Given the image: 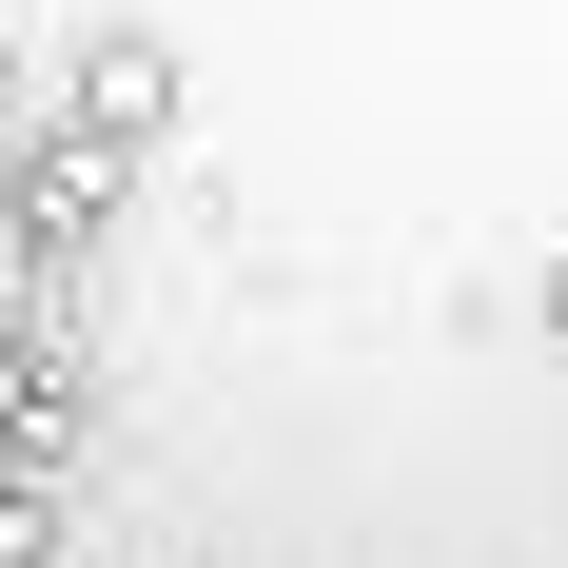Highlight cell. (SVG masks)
Returning <instances> with one entry per match:
<instances>
[{
    "instance_id": "obj_1",
    "label": "cell",
    "mask_w": 568,
    "mask_h": 568,
    "mask_svg": "<svg viewBox=\"0 0 568 568\" xmlns=\"http://www.w3.org/2000/svg\"><path fill=\"white\" fill-rule=\"evenodd\" d=\"M158 118H176V59L138 40V20H118V40L79 59V118H59V158H99V176H118L138 138H158Z\"/></svg>"
},
{
    "instance_id": "obj_2",
    "label": "cell",
    "mask_w": 568,
    "mask_h": 568,
    "mask_svg": "<svg viewBox=\"0 0 568 568\" xmlns=\"http://www.w3.org/2000/svg\"><path fill=\"white\" fill-rule=\"evenodd\" d=\"M549 334H568V255H549Z\"/></svg>"
}]
</instances>
